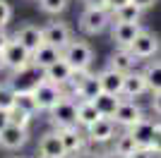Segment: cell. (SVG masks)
Instances as JSON below:
<instances>
[{
  "label": "cell",
  "instance_id": "obj_29",
  "mask_svg": "<svg viewBox=\"0 0 161 158\" xmlns=\"http://www.w3.org/2000/svg\"><path fill=\"white\" fill-rule=\"evenodd\" d=\"M7 115H10V122H12V125H19V127H27L29 120H31V115H29L27 110H22V108H10Z\"/></svg>",
  "mask_w": 161,
  "mask_h": 158
},
{
  "label": "cell",
  "instance_id": "obj_4",
  "mask_svg": "<svg viewBox=\"0 0 161 158\" xmlns=\"http://www.w3.org/2000/svg\"><path fill=\"white\" fill-rule=\"evenodd\" d=\"M48 113H51V122L58 129L60 127H75L77 125V103L72 98H67V96H63Z\"/></svg>",
  "mask_w": 161,
  "mask_h": 158
},
{
  "label": "cell",
  "instance_id": "obj_14",
  "mask_svg": "<svg viewBox=\"0 0 161 158\" xmlns=\"http://www.w3.org/2000/svg\"><path fill=\"white\" fill-rule=\"evenodd\" d=\"M72 67L67 65L63 58H58L53 62V65H48L46 70H43V79H48V82H53V84L63 86V84H70V79H72Z\"/></svg>",
  "mask_w": 161,
  "mask_h": 158
},
{
  "label": "cell",
  "instance_id": "obj_20",
  "mask_svg": "<svg viewBox=\"0 0 161 158\" xmlns=\"http://www.w3.org/2000/svg\"><path fill=\"white\" fill-rule=\"evenodd\" d=\"M135 62H137V58L132 55L130 48H118V50L111 55V67H115V70H120V72H125V74L135 70Z\"/></svg>",
  "mask_w": 161,
  "mask_h": 158
},
{
  "label": "cell",
  "instance_id": "obj_7",
  "mask_svg": "<svg viewBox=\"0 0 161 158\" xmlns=\"http://www.w3.org/2000/svg\"><path fill=\"white\" fill-rule=\"evenodd\" d=\"M87 137H89V141H94V144H106V141L115 139V120L101 115L94 125L87 127Z\"/></svg>",
  "mask_w": 161,
  "mask_h": 158
},
{
  "label": "cell",
  "instance_id": "obj_23",
  "mask_svg": "<svg viewBox=\"0 0 161 158\" xmlns=\"http://www.w3.org/2000/svg\"><path fill=\"white\" fill-rule=\"evenodd\" d=\"M142 12H144V10H140V7L130 0V3H125V5L111 10V17H113L115 22H140Z\"/></svg>",
  "mask_w": 161,
  "mask_h": 158
},
{
  "label": "cell",
  "instance_id": "obj_8",
  "mask_svg": "<svg viewBox=\"0 0 161 158\" xmlns=\"http://www.w3.org/2000/svg\"><path fill=\"white\" fill-rule=\"evenodd\" d=\"M156 127H159V122L142 118V120H137V122L130 127V134H132V139L137 141V146L152 149V144H154V137H156Z\"/></svg>",
  "mask_w": 161,
  "mask_h": 158
},
{
  "label": "cell",
  "instance_id": "obj_37",
  "mask_svg": "<svg viewBox=\"0 0 161 158\" xmlns=\"http://www.w3.org/2000/svg\"><path fill=\"white\" fill-rule=\"evenodd\" d=\"M3 43H5V39L0 41V70H3V67H5V55H3Z\"/></svg>",
  "mask_w": 161,
  "mask_h": 158
},
{
  "label": "cell",
  "instance_id": "obj_2",
  "mask_svg": "<svg viewBox=\"0 0 161 158\" xmlns=\"http://www.w3.org/2000/svg\"><path fill=\"white\" fill-rule=\"evenodd\" d=\"M3 55H5V67L12 70L14 74L22 72V70H27V67L31 65V50H27L17 39H5V43H3Z\"/></svg>",
  "mask_w": 161,
  "mask_h": 158
},
{
  "label": "cell",
  "instance_id": "obj_36",
  "mask_svg": "<svg viewBox=\"0 0 161 158\" xmlns=\"http://www.w3.org/2000/svg\"><path fill=\"white\" fill-rule=\"evenodd\" d=\"M7 125H10V115H7V110H0V132L5 129Z\"/></svg>",
  "mask_w": 161,
  "mask_h": 158
},
{
  "label": "cell",
  "instance_id": "obj_21",
  "mask_svg": "<svg viewBox=\"0 0 161 158\" xmlns=\"http://www.w3.org/2000/svg\"><path fill=\"white\" fill-rule=\"evenodd\" d=\"M123 96H115V93H106V91H101L99 96L94 98V105L99 108V113L103 115V118H113V113L115 108L120 105Z\"/></svg>",
  "mask_w": 161,
  "mask_h": 158
},
{
  "label": "cell",
  "instance_id": "obj_6",
  "mask_svg": "<svg viewBox=\"0 0 161 158\" xmlns=\"http://www.w3.org/2000/svg\"><path fill=\"white\" fill-rule=\"evenodd\" d=\"M130 50H132V55H135L137 60H147V58H152V55L159 50V39H156L152 31L142 29V31L137 34V39L132 41Z\"/></svg>",
  "mask_w": 161,
  "mask_h": 158
},
{
  "label": "cell",
  "instance_id": "obj_19",
  "mask_svg": "<svg viewBox=\"0 0 161 158\" xmlns=\"http://www.w3.org/2000/svg\"><path fill=\"white\" fill-rule=\"evenodd\" d=\"M99 118H101V113L94 105V101H80L77 103V125L89 127V125H94Z\"/></svg>",
  "mask_w": 161,
  "mask_h": 158
},
{
  "label": "cell",
  "instance_id": "obj_35",
  "mask_svg": "<svg viewBox=\"0 0 161 158\" xmlns=\"http://www.w3.org/2000/svg\"><path fill=\"white\" fill-rule=\"evenodd\" d=\"M154 153H161V125L156 127V137H154V144H152Z\"/></svg>",
  "mask_w": 161,
  "mask_h": 158
},
{
  "label": "cell",
  "instance_id": "obj_38",
  "mask_svg": "<svg viewBox=\"0 0 161 158\" xmlns=\"http://www.w3.org/2000/svg\"><path fill=\"white\" fill-rule=\"evenodd\" d=\"M39 158H46V156H39Z\"/></svg>",
  "mask_w": 161,
  "mask_h": 158
},
{
  "label": "cell",
  "instance_id": "obj_5",
  "mask_svg": "<svg viewBox=\"0 0 161 158\" xmlns=\"http://www.w3.org/2000/svg\"><path fill=\"white\" fill-rule=\"evenodd\" d=\"M111 24V12L108 10H96V7H87L80 17V29L84 34H101Z\"/></svg>",
  "mask_w": 161,
  "mask_h": 158
},
{
  "label": "cell",
  "instance_id": "obj_9",
  "mask_svg": "<svg viewBox=\"0 0 161 158\" xmlns=\"http://www.w3.org/2000/svg\"><path fill=\"white\" fill-rule=\"evenodd\" d=\"M144 115H142V110H140V105L135 103V101H130V98H123L120 101V105L115 108V113H113V120H115V125H120V127H132L137 120H142Z\"/></svg>",
  "mask_w": 161,
  "mask_h": 158
},
{
  "label": "cell",
  "instance_id": "obj_11",
  "mask_svg": "<svg viewBox=\"0 0 161 158\" xmlns=\"http://www.w3.org/2000/svg\"><path fill=\"white\" fill-rule=\"evenodd\" d=\"M140 31H142L140 22H115V26H113V41L118 43V48H130Z\"/></svg>",
  "mask_w": 161,
  "mask_h": 158
},
{
  "label": "cell",
  "instance_id": "obj_27",
  "mask_svg": "<svg viewBox=\"0 0 161 158\" xmlns=\"http://www.w3.org/2000/svg\"><path fill=\"white\" fill-rule=\"evenodd\" d=\"M14 105V86L0 84V110H10Z\"/></svg>",
  "mask_w": 161,
  "mask_h": 158
},
{
  "label": "cell",
  "instance_id": "obj_1",
  "mask_svg": "<svg viewBox=\"0 0 161 158\" xmlns=\"http://www.w3.org/2000/svg\"><path fill=\"white\" fill-rule=\"evenodd\" d=\"M60 58L72 67L75 72H80V70H89L92 60H94V50H92V46L84 43V41H72L70 39L67 46L60 50Z\"/></svg>",
  "mask_w": 161,
  "mask_h": 158
},
{
  "label": "cell",
  "instance_id": "obj_33",
  "mask_svg": "<svg viewBox=\"0 0 161 158\" xmlns=\"http://www.w3.org/2000/svg\"><path fill=\"white\" fill-rule=\"evenodd\" d=\"M152 108H154L156 115H161V91H154V98H152Z\"/></svg>",
  "mask_w": 161,
  "mask_h": 158
},
{
  "label": "cell",
  "instance_id": "obj_26",
  "mask_svg": "<svg viewBox=\"0 0 161 158\" xmlns=\"http://www.w3.org/2000/svg\"><path fill=\"white\" fill-rule=\"evenodd\" d=\"M144 79H147V86L149 91H161V62H152V65H147V70H144Z\"/></svg>",
  "mask_w": 161,
  "mask_h": 158
},
{
  "label": "cell",
  "instance_id": "obj_18",
  "mask_svg": "<svg viewBox=\"0 0 161 158\" xmlns=\"http://www.w3.org/2000/svg\"><path fill=\"white\" fill-rule=\"evenodd\" d=\"M58 58H60V48L51 46V43H43V46H39L31 53V65L39 67V70H46V67L53 65Z\"/></svg>",
  "mask_w": 161,
  "mask_h": 158
},
{
  "label": "cell",
  "instance_id": "obj_15",
  "mask_svg": "<svg viewBox=\"0 0 161 158\" xmlns=\"http://www.w3.org/2000/svg\"><path fill=\"white\" fill-rule=\"evenodd\" d=\"M14 39L19 41L27 50L34 53L39 46H43V29H39L34 24H24V26H19V31L14 34Z\"/></svg>",
  "mask_w": 161,
  "mask_h": 158
},
{
  "label": "cell",
  "instance_id": "obj_30",
  "mask_svg": "<svg viewBox=\"0 0 161 158\" xmlns=\"http://www.w3.org/2000/svg\"><path fill=\"white\" fill-rule=\"evenodd\" d=\"M10 19H12V7H10L7 0H0V29L7 26V22H10Z\"/></svg>",
  "mask_w": 161,
  "mask_h": 158
},
{
  "label": "cell",
  "instance_id": "obj_13",
  "mask_svg": "<svg viewBox=\"0 0 161 158\" xmlns=\"http://www.w3.org/2000/svg\"><path fill=\"white\" fill-rule=\"evenodd\" d=\"M27 139H29L27 127L12 125V122H10L5 129L0 132V146H3V149H10V151H14V149L24 146V144H27Z\"/></svg>",
  "mask_w": 161,
  "mask_h": 158
},
{
  "label": "cell",
  "instance_id": "obj_10",
  "mask_svg": "<svg viewBox=\"0 0 161 158\" xmlns=\"http://www.w3.org/2000/svg\"><path fill=\"white\" fill-rule=\"evenodd\" d=\"M70 39H72L70 36V26L63 24V22H51L48 26H43V43H51V46L63 50Z\"/></svg>",
  "mask_w": 161,
  "mask_h": 158
},
{
  "label": "cell",
  "instance_id": "obj_31",
  "mask_svg": "<svg viewBox=\"0 0 161 158\" xmlns=\"http://www.w3.org/2000/svg\"><path fill=\"white\" fill-rule=\"evenodd\" d=\"M128 158H154V149H144V146H137L132 156Z\"/></svg>",
  "mask_w": 161,
  "mask_h": 158
},
{
  "label": "cell",
  "instance_id": "obj_3",
  "mask_svg": "<svg viewBox=\"0 0 161 158\" xmlns=\"http://www.w3.org/2000/svg\"><path fill=\"white\" fill-rule=\"evenodd\" d=\"M31 91H34V96H36L39 110H51V108H53V105L65 96L60 86L53 84V82H48V79H43V77L36 82V86H34Z\"/></svg>",
  "mask_w": 161,
  "mask_h": 158
},
{
  "label": "cell",
  "instance_id": "obj_24",
  "mask_svg": "<svg viewBox=\"0 0 161 158\" xmlns=\"http://www.w3.org/2000/svg\"><path fill=\"white\" fill-rule=\"evenodd\" d=\"M12 108H22L29 115H34V113L39 110V103H36V96H34L31 89H17L14 91V105Z\"/></svg>",
  "mask_w": 161,
  "mask_h": 158
},
{
  "label": "cell",
  "instance_id": "obj_22",
  "mask_svg": "<svg viewBox=\"0 0 161 158\" xmlns=\"http://www.w3.org/2000/svg\"><path fill=\"white\" fill-rule=\"evenodd\" d=\"M58 134H60L63 139V146H65L67 153H75L82 149V141H84V137L80 134V129H77V125L75 127H60L58 129Z\"/></svg>",
  "mask_w": 161,
  "mask_h": 158
},
{
  "label": "cell",
  "instance_id": "obj_17",
  "mask_svg": "<svg viewBox=\"0 0 161 158\" xmlns=\"http://www.w3.org/2000/svg\"><path fill=\"white\" fill-rule=\"evenodd\" d=\"M144 91H149L144 72H128L125 74V82H123V96L125 98H137Z\"/></svg>",
  "mask_w": 161,
  "mask_h": 158
},
{
  "label": "cell",
  "instance_id": "obj_16",
  "mask_svg": "<svg viewBox=\"0 0 161 158\" xmlns=\"http://www.w3.org/2000/svg\"><path fill=\"white\" fill-rule=\"evenodd\" d=\"M101 89L106 93H115V96H123V82H125V72L115 70V67H108L99 74Z\"/></svg>",
  "mask_w": 161,
  "mask_h": 158
},
{
  "label": "cell",
  "instance_id": "obj_28",
  "mask_svg": "<svg viewBox=\"0 0 161 158\" xmlns=\"http://www.w3.org/2000/svg\"><path fill=\"white\" fill-rule=\"evenodd\" d=\"M39 7L46 14H58L67 7V0H39Z\"/></svg>",
  "mask_w": 161,
  "mask_h": 158
},
{
  "label": "cell",
  "instance_id": "obj_12",
  "mask_svg": "<svg viewBox=\"0 0 161 158\" xmlns=\"http://www.w3.org/2000/svg\"><path fill=\"white\" fill-rule=\"evenodd\" d=\"M39 156H46V158H65L67 151L63 146V139L58 132H48L43 134L39 141Z\"/></svg>",
  "mask_w": 161,
  "mask_h": 158
},
{
  "label": "cell",
  "instance_id": "obj_34",
  "mask_svg": "<svg viewBox=\"0 0 161 158\" xmlns=\"http://www.w3.org/2000/svg\"><path fill=\"white\" fill-rule=\"evenodd\" d=\"M132 3L140 7V10H149V7H154L159 0H132Z\"/></svg>",
  "mask_w": 161,
  "mask_h": 158
},
{
  "label": "cell",
  "instance_id": "obj_25",
  "mask_svg": "<svg viewBox=\"0 0 161 158\" xmlns=\"http://www.w3.org/2000/svg\"><path fill=\"white\" fill-rule=\"evenodd\" d=\"M135 149H137V141L132 139V134L130 132H125V134H120V137H115V146H113V153L120 158H128L135 153Z\"/></svg>",
  "mask_w": 161,
  "mask_h": 158
},
{
  "label": "cell",
  "instance_id": "obj_32",
  "mask_svg": "<svg viewBox=\"0 0 161 158\" xmlns=\"http://www.w3.org/2000/svg\"><path fill=\"white\" fill-rule=\"evenodd\" d=\"M87 7H96V10H108L111 7V0H84Z\"/></svg>",
  "mask_w": 161,
  "mask_h": 158
}]
</instances>
